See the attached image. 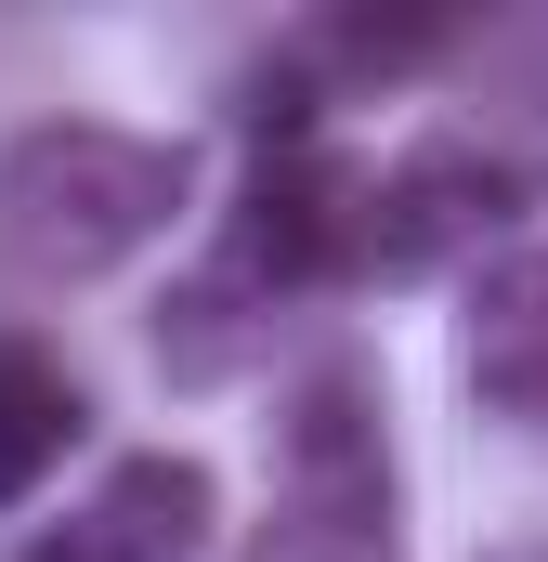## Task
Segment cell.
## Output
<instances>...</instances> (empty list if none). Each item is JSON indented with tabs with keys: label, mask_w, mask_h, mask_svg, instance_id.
Wrapping results in <instances>:
<instances>
[{
	"label": "cell",
	"mask_w": 548,
	"mask_h": 562,
	"mask_svg": "<svg viewBox=\"0 0 548 562\" xmlns=\"http://www.w3.org/2000/svg\"><path fill=\"white\" fill-rule=\"evenodd\" d=\"M353 183H366V170L327 132L313 144H262V170L236 183L209 262L157 301V367H170V380H236L274 340L287 301L340 288V262H353Z\"/></svg>",
	"instance_id": "6da1fadb"
},
{
	"label": "cell",
	"mask_w": 548,
	"mask_h": 562,
	"mask_svg": "<svg viewBox=\"0 0 548 562\" xmlns=\"http://www.w3.org/2000/svg\"><path fill=\"white\" fill-rule=\"evenodd\" d=\"M249 562H406V471H392L379 367L327 353L274 406V510Z\"/></svg>",
	"instance_id": "3957f363"
},
{
	"label": "cell",
	"mask_w": 548,
	"mask_h": 562,
	"mask_svg": "<svg viewBox=\"0 0 548 562\" xmlns=\"http://www.w3.org/2000/svg\"><path fill=\"white\" fill-rule=\"evenodd\" d=\"M196 196V157L118 119H39L0 144V262L26 288H92L157 249Z\"/></svg>",
	"instance_id": "7a4b0ae2"
},
{
	"label": "cell",
	"mask_w": 548,
	"mask_h": 562,
	"mask_svg": "<svg viewBox=\"0 0 548 562\" xmlns=\"http://www.w3.org/2000/svg\"><path fill=\"white\" fill-rule=\"evenodd\" d=\"M548 157L510 132H431L406 144L392 170H366L353 183V262L340 276L366 288H406V276H444V262H483L523 210H536Z\"/></svg>",
	"instance_id": "277c9868"
},
{
	"label": "cell",
	"mask_w": 548,
	"mask_h": 562,
	"mask_svg": "<svg viewBox=\"0 0 548 562\" xmlns=\"http://www.w3.org/2000/svg\"><path fill=\"white\" fill-rule=\"evenodd\" d=\"M483 562H548V550H483Z\"/></svg>",
	"instance_id": "9c48e42d"
},
{
	"label": "cell",
	"mask_w": 548,
	"mask_h": 562,
	"mask_svg": "<svg viewBox=\"0 0 548 562\" xmlns=\"http://www.w3.org/2000/svg\"><path fill=\"white\" fill-rule=\"evenodd\" d=\"M92 431V393H79V367L53 353V340H26V327H0V510H26L53 471H66V445Z\"/></svg>",
	"instance_id": "52a82bcc"
},
{
	"label": "cell",
	"mask_w": 548,
	"mask_h": 562,
	"mask_svg": "<svg viewBox=\"0 0 548 562\" xmlns=\"http://www.w3.org/2000/svg\"><path fill=\"white\" fill-rule=\"evenodd\" d=\"M457 393L510 431H548V236H510L457 288Z\"/></svg>",
	"instance_id": "8992f818"
},
{
	"label": "cell",
	"mask_w": 548,
	"mask_h": 562,
	"mask_svg": "<svg viewBox=\"0 0 548 562\" xmlns=\"http://www.w3.org/2000/svg\"><path fill=\"white\" fill-rule=\"evenodd\" d=\"M209 524H222V471L196 445H144L13 562H209Z\"/></svg>",
	"instance_id": "5b68a950"
},
{
	"label": "cell",
	"mask_w": 548,
	"mask_h": 562,
	"mask_svg": "<svg viewBox=\"0 0 548 562\" xmlns=\"http://www.w3.org/2000/svg\"><path fill=\"white\" fill-rule=\"evenodd\" d=\"M457 53V26H431V13H340V26H313L287 66H340V79H418V66H444Z\"/></svg>",
	"instance_id": "ba28073f"
}]
</instances>
